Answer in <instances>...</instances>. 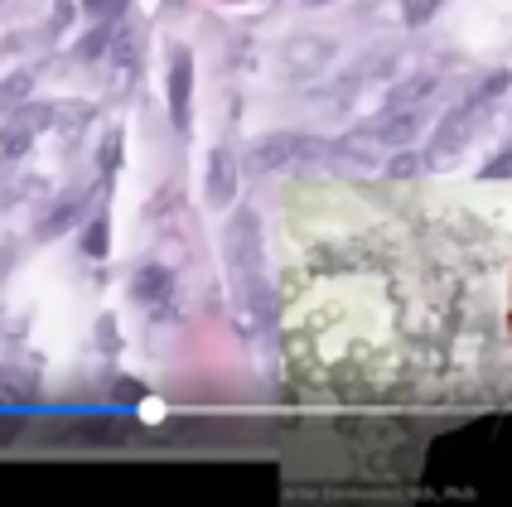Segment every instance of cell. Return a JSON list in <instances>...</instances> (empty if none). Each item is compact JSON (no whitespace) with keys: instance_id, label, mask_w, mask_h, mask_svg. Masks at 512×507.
Segmentation results:
<instances>
[{"instance_id":"8fae6325","label":"cell","mask_w":512,"mask_h":507,"mask_svg":"<svg viewBox=\"0 0 512 507\" xmlns=\"http://www.w3.org/2000/svg\"><path fill=\"white\" fill-rule=\"evenodd\" d=\"M445 0H401V20L411 29H421V25H430L435 20V10H440Z\"/></svg>"},{"instance_id":"7c38bea8","label":"cell","mask_w":512,"mask_h":507,"mask_svg":"<svg viewBox=\"0 0 512 507\" xmlns=\"http://www.w3.org/2000/svg\"><path fill=\"white\" fill-rule=\"evenodd\" d=\"M107 213H97V218H92V223H87V232H83V252L92 256V261H97V256H107Z\"/></svg>"},{"instance_id":"ba28073f","label":"cell","mask_w":512,"mask_h":507,"mask_svg":"<svg viewBox=\"0 0 512 507\" xmlns=\"http://www.w3.org/2000/svg\"><path fill=\"white\" fill-rule=\"evenodd\" d=\"M189 92H194V54L189 49H174L170 54V116L179 131L189 126Z\"/></svg>"},{"instance_id":"2e32d148","label":"cell","mask_w":512,"mask_h":507,"mask_svg":"<svg viewBox=\"0 0 512 507\" xmlns=\"http://www.w3.org/2000/svg\"><path fill=\"white\" fill-rule=\"evenodd\" d=\"M116 160H121V131H112V136L102 141V174H112Z\"/></svg>"},{"instance_id":"6da1fadb","label":"cell","mask_w":512,"mask_h":507,"mask_svg":"<svg viewBox=\"0 0 512 507\" xmlns=\"http://www.w3.org/2000/svg\"><path fill=\"white\" fill-rule=\"evenodd\" d=\"M223 252H228L232 285L266 276V242H261V218H256L252 208H237L232 213L228 232H223Z\"/></svg>"},{"instance_id":"4fadbf2b","label":"cell","mask_w":512,"mask_h":507,"mask_svg":"<svg viewBox=\"0 0 512 507\" xmlns=\"http://www.w3.org/2000/svg\"><path fill=\"white\" fill-rule=\"evenodd\" d=\"M107 44H112V25H97V29H92V34L83 39V44H78V54H83V58H97L102 49H107Z\"/></svg>"},{"instance_id":"9c48e42d","label":"cell","mask_w":512,"mask_h":507,"mask_svg":"<svg viewBox=\"0 0 512 507\" xmlns=\"http://www.w3.org/2000/svg\"><path fill=\"white\" fill-rule=\"evenodd\" d=\"M435 92H440V73H416V78H406V83L392 87L387 107H397V112H426V102Z\"/></svg>"},{"instance_id":"5bb4252c","label":"cell","mask_w":512,"mask_h":507,"mask_svg":"<svg viewBox=\"0 0 512 507\" xmlns=\"http://www.w3.org/2000/svg\"><path fill=\"white\" fill-rule=\"evenodd\" d=\"M73 218H78V208H73V203H63V208H58L54 218H49L44 227H39V237H58V232H63L68 223H73Z\"/></svg>"},{"instance_id":"3957f363","label":"cell","mask_w":512,"mask_h":507,"mask_svg":"<svg viewBox=\"0 0 512 507\" xmlns=\"http://www.w3.org/2000/svg\"><path fill=\"white\" fill-rule=\"evenodd\" d=\"M484 116L488 112H479L469 97L459 102L455 112H445V121H440V126H435V136H430V155H426L430 165H445V160H455L459 150L469 145V136L479 131V121H484Z\"/></svg>"},{"instance_id":"7a4b0ae2","label":"cell","mask_w":512,"mask_h":507,"mask_svg":"<svg viewBox=\"0 0 512 507\" xmlns=\"http://www.w3.org/2000/svg\"><path fill=\"white\" fill-rule=\"evenodd\" d=\"M421 131V112H397V107H382L358 136H348V145H368V150H406Z\"/></svg>"},{"instance_id":"8992f818","label":"cell","mask_w":512,"mask_h":507,"mask_svg":"<svg viewBox=\"0 0 512 507\" xmlns=\"http://www.w3.org/2000/svg\"><path fill=\"white\" fill-rule=\"evenodd\" d=\"M131 300L141 305L145 314H165L174 305V276L170 266H160V261H145L141 271H136V281H131Z\"/></svg>"},{"instance_id":"52a82bcc","label":"cell","mask_w":512,"mask_h":507,"mask_svg":"<svg viewBox=\"0 0 512 507\" xmlns=\"http://www.w3.org/2000/svg\"><path fill=\"white\" fill-rule=\"evenodd\" d=\"M203 189H208V203H213V208H228L232 198H237V155H232L228 145H213V150H208Z\"/></svg>"},{"instance_id":"e0dca14e","label":"cell","mask_w":512,"mask_h":507,"mask_svg":"<svg viewBox=\"0 0 512 507\" xmlns=\"http://www.w3.org/2000/svg\"><path fill=\"white\" fill-rule=\"evenodd\" d=\"M112 10H121V0H87V15H97V20H107Z\"/></svg>"},{"instance_id":"d6986e66","label":"cell","mask_w":512,"mask_h":507,"mask_svg":"<svg viewBox=\"0 0 512 507\" xmlns=\"http://www.w3.org/2000/svg\"><path fill=\"white\" fill-rule=\"evenodd\" d=\"M305 5H334V0H305Z\"/></svg>"},{"instance_id":"ac0fdd59","label":"cell","mask_w":512,"mask_h":507,"mask_svg":"<svg viewBox=\"0 0 512 507\" xmlns=\"http://www.w3.org/2000/svg\"><path fill=\"white\" fill-rule=\"evenodd\" d=\"M15 435H20V421H15V416H5V421H0V445H10Z\"/></svg>"},{"instance_id":"9a60e30c","label":"cell","mask_w":512,"mask_h":507,"mask_svg":"<svg viewBox=\"0 0 512 507\" xmlns=\"http://www.w3.org/2000/svg\"><path fill=\"white\" fill-rule=\"evenodd\" d=\"M503 174H512V141L503 145V150H498V155H493V160L484 165V179H503Z\"/></svg>"},{"instance_id":"30bf717a","label":"cell","mask_w":512,"mask_h":507,"mask_svg":"<svg viewBox=\"0 0 512 507\" xmlns=\"http://www.w3.org/2000/svg\"><path fill=\"white\" fill-rule=\"evenodd\" d=\"M29 87H34V73H10V78L0 83V112H15L29 97Z\"/></svg>"},{"instance_id":"5b68a950","label":"cell","mask_w":512,"mask_h":507,"mask_svg":"<svg viewBox=\"0 0 512 507\" xmlns=\"http://www.w3.org/2000/svg\"><path fill=\"white\" fill-rule=\"evenodd\" d=\"M49 121H54L49 107H15V116H5L0 126V160H20Z\"/></svg>"},{"instance_id":"277c9868","label":"cell","mask_w":512,"mask_h":507,"mask_svg":"<svg viewBox=\"0 0 512 507\" xmlns=\"http://www.w3.org/2000/svg\"><path fill=\"white\" fill-rule=\"evenodd\" d=\"M324 145L310 141V136H295V131H276V136H261L252 145V165L256 169H285L295 165V160H305V155H319Z\"/></svg>"}]
</instances>
